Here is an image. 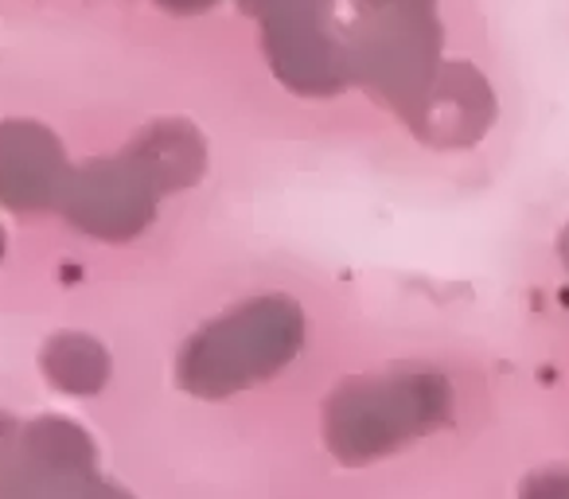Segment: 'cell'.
Wrapping results in <instances>:
<instances>
[{"label":"cell","mask_w":569,"mask_h":499,"mask_svg":"<svg viewBox=\"0 0 569 499\" xmlns=\"http://www.w3.org/2000/svg\"><path fill=\"white\" fill-rule=\"evenodd\" d=\"M297 343H301L297 305L266 297L196 336L180 359V375L199 395H227L269 379L277 367L293 359Z\"/></svg>","instance_id":"1"},{"label":"cell","mask_w":569,"mask_h":499,"mask_svg":"<svg viewBox=\"0 0 569 499\" xmlns=\"http://www.w3.org/2000/svg\"><path fill=\"white\" fill-rule=\"evenodd\" d=\"M449 410V390L433 375L402 371L343 387L328 410V441L343 460H367L413 441Z\"/></svg>","instance_id":"2"},{"label":"cell","mask_w":569,"mask_h":499,"mask_svg":"<svg viewBox=\"0 0 569 499\" xmlns=\"http://www.w3.org/2000/svg\"><path fill=\"white\" fill-rule=\"evenodd\" d=\"M63 203L67 214L82 230H90V234L126 238L137 234L149 222L152 203H157V188L126 157V160H110V164L82 168L74 180H67Z\"/></svg>","instance_id":"3"},{"label":"cell","mask_w":569,"mask_h":499,"mask_svg":"<svg viewBox=\"0 0 569 499\" xmlns=\"http://www.w3.org/2000/svg\"><path fill=\"white\" fill-rule=\"evenodd\" d=\"M67 188L56 137L28 121L0 126V199L17 211L48 207Z\"/></svg>","instance_id":"4"},{"label":"cell","mask_w":569,"mask_h":499,"mask_svg":"<svg viewBox=\"0 0 569 499\" xmlns=\"http://www.w3.org/2000/svg\"><path fill=\"white\" fill-rule=\"evenodd\" d=\"M129 160L149 176V183L157 191H176L180 183L196 180L199 164H203V149H199L196 133H188V129L157 126L152 133H144V141L137 144V152Z\"/></svg>","instance_id":"5"},{"label":"cell","mask_w":569,"mask_h":499,"mask_svg":"<svg viewBox=\"0 0 569 499\" xmlns=\"http://www.w3.org/2000/svg\"><path fill=\"white\" fill-rule=\"evenodd\" d=\"M43 367H48L51 382H59L67 390H98L106 382V375H110L106 351L94 340H87V336H59V340H51Z\"/></svg>","instance_id":"6"},{"label":"cell","mask_w":569,"mask_h":499,"mask_svg":"<svg viewBox=\"0 0 569 499\" xmlns=\"http://www.w3.org/2000/svg\"><path fill=\"white\" fill-rule=\"evenodd\" d=\"M9 421H0V457H9Z\"/></svg>","instance_id":"7"},{"label":"cell","mask_w":569,"mask_h":499,"mask_svg":"<svg viewBox=\"0 0 569 499\" xmlns=\"http://www.w3.org/2000/svg\"><path fill=\"white\" fill-rule=\"evenodd\" d=\"M0 255H4V234H0Z\"/></svg>","instance_id":"8"}]
</instances>
